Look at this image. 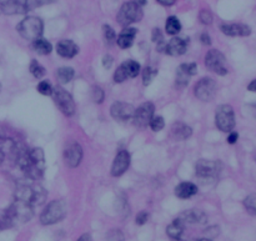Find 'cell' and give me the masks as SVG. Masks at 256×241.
<instances>
[{
	"label": "cell",
	"instance_id": "cell-1",
	"mask_svg": "<svg viewBox=\"0 0 256 241\" xmlns=\"http://www.w3.org/2000/svg\"><path fill=\"white\" fill-rule=\"evenodd\" d=\"M58 0H6L3 4L4 14L14 15V14H25L28 11L33 10L35 8L45 5V4H52Z\"/></svg>",
	"mask_w": 256,
	"mask_h": 241
},
{
	"label": "cell",
	"instance_id": "cell-2",
	"mask_svg": "<svg viewBox=\"0 0 256 241\" xmlns=\"http://www.w3.org/2000/svg\"><path fill=\"white\" fill-rule=\"evenodd\" d=\"M15 199L29 202L31 206L42 205L47 199V191L40 185H20L15 191Z\"/></svg>",
	"mask_w": 256,
	"mask_h": 241
},
{
	"label": "cell",
	"instance_id": "cell-3",
	"mask_svg": "<svg viewBox=\"0 0 256 241\" xmlns=\"http://www.w3.org/2000/svg\"><path fill=\"white\" fill-rule=\"evenodd\" d=\"M67 205L64 200H54L48 205L45 210L40 215V223L43 225H53L66 216Z\"/></svg>",
	"mask_w": 256,
	"mask_h": 241
},
{
	"label": "cell",
	"instance_id": "cell-4",
	"mask_svg": "<svg viewBox=\"0 0 256 241\" xmlns=\"http://www.w3.org/2000/svg\"><path fill=\"white\" fill-rule=\"evenodd\" d=\"M43 29H44L43 21L36 16H26L18 25V31L21 38L26 40H31V42L42 37Z\"/></svg>",
	"mask_w": 256,
	"mask_h": 241
},
{
	"label": "cell",
	"instance_id": "cell-5",
	"mask_svg": "<svg viewBox=\"0 0 256 241\" xmlns=\"http://www.w3.org/2000/svg\"><path fill=\"white\" fill-rule=\"evenodd\" d=\"M5 213L10 216L14 224L16 221H19V223H28L33 218V206L29 202L15 199V201L6 209Z\"/></svg>",
	"mask_w": 256,
	"mask_h": 241
},
{
	"label": "cell",
	"instance_id": "cell-6",
	"mask_svg": "<svg viewBox=\"0 0 256 241\" xmlns=\"http://www.w3.org/2000/svg\"><path fill=\"white\" fill-rule=\"evenodd\" d=\"M215 122L224 132H230L235 126V114L230 105H220L215 114Z\"/></svg>",
	"mask_w": 256,
	"mask_h": 241
},
{
	"label": "cell",
	"instance_id": "cell-7",
	"mask_svg": "<svg viewBox=\"0 0 256 241\" xmlns=\"http://www.w3.org/2000/svg\"><path fill=\"white\" fill-rule=\"evenodd\" d=\"M142 18V10L141 6L136 5V4L131 3H125L124 5L120 9L119 14H118V21L120 23V25L123 26H129L130 24L137 23V21L141 20Z\"/></svg>",
	"mask_w": 256,
	"mask_h": 241
},
{
	"label": "cell",
	"instance_id": "cell-8",
	"mask_svg": "<svg viewBox=\"0 0 256 241\" xmlns=\"http://www.w3.org/2000/svg\"><path fill=\"white\" fill-rule=\"evenodd\" d=\"M53 94H54L55 103L63 112V114L66 115V117H71L75 113V103L72 100L71 95L60 86L53 89Z\"/></svg>",
	"mask_w": 256,
	"mask_h": 241
},
{
	"label": "cell",
	"instance_id": "cell-9",
	"mask_svg": "<svg viewBox=\"0 0 256 241\" xmlns=\"http://www.w3.org/2000/svg\"><path fill=\"white\" fill-rule=\"evenodd\" d=\"M205 64L210 70L219 75H226L228 67H226V58L219 50H210L205 57Z\"/></svg>",
	"mask_w": 256,
	"mask_h": 241
},
{
	"label": "cell",
	"instance_id": "cell-10",
	"mask_svg": "<svg viewBox=\"0 0 256 241\" xmlns=\"http://www.w3.org/2000/svg\"><path fill=\"white\" fill-rule=\"evenodd\" d=\"M216 93V83L211 78H202L195 85V95L202 101H210Z\"/></svg>",
	"mask_w": 256,
	"mask_h": 241
},
{
	"label": "cell",
	"instance_id": "cell-11",
	"mask_svg": "<svg viewBox=\"0 0 256 241\" xmlns=\"http://www.w3.org/2000/svg\"><path fill=\"white\" fill-rule=\"evenodd\" d=\"M196 175L202 179H211L220 173V164L217 161L199 160L195 165Z\"/></svg>",
	"mask_w": 256,
	"mask_h": 241
},
{
	"label": "cell",
	"instance_id": "cell-12",
	"mask_svg": "<svg viewBox=\"0 0 256 241\" xmlns=\"http://www.w3.org/2000/svg\"><path fill=\"white\" fill-rule=\"evenodd\" d=\"M110 113H112V117L114 118L115 120L122 122H127L132 120L135 114V109L132 105L127 104V103H122V101H118V103L113 104Z\"/></svg>",
	"mask_w": 256,
	"mask_h": 241
},
{
	"label": "cell",
	"instance_id": "cell-13",
	"mask_svg": "<svg viewBox=\"0 0 256 241\" xmlns=\"http://www.w3.org/2000/svg\"><path fill=\"white\" fill-rule=\"evenodd\" d=\"M154 110H155V108H154V105L151 103H144L142 105H140L135 110L134 118H132L135 125H137L139 127L148 126L151 118L154 117Z\"/></svg>",
	"mask_w": 256,
	"mask_h": 241
},
{
	"label": "cell",
	"instance_id": "cell-14",
	"mask_svg": "<svg viewBox=\"0 0 256 241\" xmlns=\"http://www.w3.org/2000/svg\"><path fill=\"white\" fill-rule=\"evenodd\" d=\"M83 159V149L78 143H72L65 149L64 161L69 168H76Z\"/></svg>",
	"mask_w": 256,
	"mask_h": 241
},
{
	"label": "cell",
	"instance_id": "cell-15",
	"mask_svg": "<svg viewBox=\"0 0 256 241\" xmlns=\"http://www.w3.org/2000/svg\"><path fill=\"white\" fill-rule=\"evenodd\" d=\"M197 65L195 62L190 64H183L178 67V73H176V85L179 88H184L189 84L190 78L194 74H196Z\"/></svg>",
	"mask_w": 256,
	"mask_h": 241
},
{
	"label": "cell",
	"instance_id": "cell-16",
	"mask_svg": "<svg viewBox=\"0 0 256 241\" xmlns=\"http://www.w3.org/2000/svg\"><path fill=\"white\" fill-rule=\"evenodd\" d=\"M130 165V155L127 150H123L118 153L115 156L114 163L112 166V175L113 177H120L128 170Z\"/></svg>",
	"mask_w": 256,
	"mask_h": 241
},
{
	"label": "cell",
	"instance_id": "cell-17",
	"mask_svg": "<svg viewBox=\"0 0 256 241\" xmlns=\"http://www.w3.org/2000/svg\"><path fill=\"white\" fill-rule=\"evenodd\" d=\"M188 49V40L183 39V38H173L168 44H165L164 52L171 57H179L183 55Z\"/></svg>",
	"mask_w": 256,
	"mask_h": 241
},
{
	"label": "cell",
	"instance_id": "cell-18",
	"mask_svg": "<svg viewBox=\"0 0 256 241\" xmlns=\"http://www.w3.org/2000/svg\"><path fill=\"white\" fill-rule=\"evenodd\" d=\"M220 29L229 37H249L251 34V29L244 24H223Z\"/></svg>",
	"mask_w": 256,
	"mask_h": 241
},
{
	"label": "cell",
	"instance_id": "cell-19",
	"mask_svg": "<svg viewBox=\"0 0 256 241\" xmlns=\"http://www.w3.org/2000/svg\"><path fill=\"white\" fill-rule=\"evenodd\" d=\"M179 219H181L185 224H205L207 220L204 211L199 210V209H192V210L184 211L183 214H180Z\"/></svg>",
	"mask_w": 256,
	"mask_h": 241
},
{
	"label": "cell",
	"instance_id": "cell-20",
	"mask_svg": "<svg viewBox=\"0 0 256 241\" xmlns=\"http://www.w3.org/2000/svg\"><path fill=\"white\" fill-rule=\"evenodd\" d=\"M57 52L60 57L63 58H74L79 53L78 45L75 44L71 40H62V42L58 43L57 45Z\"/></svg>",
	"mask_w": 256,
	"mask_h": 241
},
{
	"label": "cell",
	"instance_id": "cell-21",
	"mask_svg": "<svg viewBox=\"0 0 256 241\" xmlns=\"http://www.w3.org/2000/svg\"><path fill=\"white\" fill-rule=\"evenodd\" d=\"M136 33L137 30L135 28H129V26H127V29H124V30L120 33L119 37H118L117 44L119 45L122 49H128V48L131 47L132 43H134Z\"/></svg>",
	"mask_w": 256,
	"mask_h": 241
},
{
	"label": "cell",
	"instance_id": "cell-22",
	"mask_svg": "<svg viewBox=\"0 0 256 241\" xmlns=\"http://www.w3.org/2000/svg\"><path fill=\"white\" fill-rule=\"evenodd\" d=\"M197 194V186L192 182L185 181L179 184L175 187V195L180 199H190L192 196Z\"/></svg>",
	"mask_w": 256,
	"mask_h": 241
},
{
	"label": "cell",
	"instance_id": "cell-23",
	"mask_svg": "<svg viewBox=\"0 0 256 241\" xmlns=\"http://www.w3.org/2000/svg\"><path fill=\"white\" fill-rule=\"evenodd\" d=\"M192 130L184 122H176L171 127V136L176 140H185L188 137L192 136Z\"/></svg>",
	"mask_w": 256,
	"mask_h": 241
},
{
	"label": "cell",
	"instance_id": "cell-24",
	"mask_svg": "<svg viewBox=\"0 0 256 241\" xmlns=\"http://www.w3.org/2000/svg\"><path fill=\"white\" fill-rule=\"evenodd\" d=\"M184 229H185V223L181 220V219L178 218L168 226L166 233H168V235L170 236L173 240H178V239H180V236L183 235V233H184Z\"/></svg>",
	"mask_w": 256,
	"mask_h": 241
},
{
	"label": "cell",
	"instance_id": "cell-25",
	"mask_svg": "<svg viewBox=\"0 0 256 241\" xmlns=\"http://www.w3.org/2000/svg\"><path fill=\"white\" fill-rule=\"evenodd\" d=\"M33 48L36 53H39L40 55H48L52 53L53 45L50 44L48 40L45 39H36L33 42Z\"/></svg>",
	"mask_w": 256,
	"mask_h": 241
},
{
	"label": "cell",
	"instance_id": "cell-26",
	"mask_svg": "<svg viewBox=\"0 0 256 241\" xmlns=\"http://www.w3.org/2000/svg\"><path fill=\"white\" fill-rule=\"evenodd\" d=\"M123 66H124L125 71H127L128 78H136L139 75L141 67H140V64L137 61H134V60H128V61L123 62Z\"/></svg>",
	"mask_w": 256,
	"mask_h": 241
},
{
	"label": "cell",
	"instance_id": "cell-27",
	"mask_svg": "<svg viewBox=\"0 0 256 241\" xmlns=\"http://www.w3.org/2000/svg\"><path fill=\"white\" fill-rule=\"evenodd\" d=\"M165 30L166 34H169V35H176L178 33H180L181 24L176 16H170V18H168L165 24Z\"/></svg>",
	"mask_w": 256,
	"mask_h": 241
},
{
	"label": "cell",
	"instance_id": "cell-28",
	"mask_svg": "<svg viewBox=\"0 0 256 241\" xmlns=\"http://www.w3.org/2000/svg\"><path fill=\"white\" fill-rule=\"evenodd\" d=\"M58 78L62 83L67 84L69 81H71V79L74 78V70L69 66H63L58 70Z\"/></svg>",
	"mask_w": 256,
	"mask_h": 241
},
{
	"label": "cell",
	"instance_id": "cell-29",
	"mask_svg": "<svg viewBox=\"0 0 256 241\" xmlns=\"http://www.w3.org/2000/svg\"><path fill=\"white\" fill-rule=\"evenodd\" d=\"M156 75H158V70L153 69L151 66L145 67L144 71H142V83H144V85H149L156 78Z\"/></svg>",
	"mask_w": 256,
	"mask_h": 241
},
{
	"label": "cell",
	"instance_id": "cell-30",
	"mask_svg": "<svg viewBox=\"0 0 256 241\" xmlns=\"http://www.w3.org/2000/svg\"><path fill=\"white\" fill-rule=\"evenodd\" d=\"M30 73L33 74V76H35L36 79H40L45 75V69L36 61V60H33L30 64Z\"/></svg>",
	"mask_w": 256,
	"mask_h": 241
},
{
	"label": "cell",
	"instance_id": "cell-31",
	"mask_svg": "<svg viewBox=\"0 0 256 241\" xmlns=\"http://www.w3.org/2000/svg\"><path fill=\"white\" fill-rule=\"evenodd\" d=\"M244 205H245L246 210L251 214V215H255L256 214V197L255 195L251 194L244 200Z\"/></svg>",
	"mask_w": 256,
	"mask_h": 241
},
{
	"label": "cell",
	"instance_id": "cell-32",
	"mask_svg": "<svg viewBox=\"0 0 256 241\" xmlns=\"http://www.w3.org/2000/svg\"><path fill=\"white\" fill-rule=\"evenodd\" d=\"M149 125H150L153 131H160V130H163L164 126H165V122H164V119L161 117H153L150 122H149Z\"/></svg>",
	"mask_w": 256,
	"mask_h": 241
},
{
	"label": "cell",
	"instance_id": "cell-33",
	"mask_svg": "<svg viewBox=\"0 0 256 241\" xmlns=\"http://www.w3.org/2000/svg\"><path fill=\"white\" fill-rule=\"evenodd\" d=\"M103 34H104V39L109 43H113L115 40V38H117V34H115L114 29L109 25L103 26Z\"/></svg>",
	"mask_w": 256,
	"mask_h": 241
},
{
	"label": "cell",
	"instance_id": "cell-34",
	"mask_svg": "<svg viewBox=\"0 0 256 241\" xmlns=\"http://www.w3.org/2000/svg\"><path fill=\"white\" fill-rule=\"evenodd\" d=\"M151 39H153V42L155 43L156 45H159V47H163V45H165L164 44V35L159 28H155L153 30V34H151Z\"/></svg>",
	"mask_w": 256,
	"mask_h": 241
},
{
	"label": "cell",
	"instance_id": "cell-35",
	"mask_svg": "<svg viewBox=\"0 0 256 241\" xmlns=\"http://www.w3.org/2000/svg\"><path fill=\"white\" fill-rule=\"evenodd\" d=\"M127 79H128L127 71H125L124 66H123V65H120V66L118 67L117 71H115V74H114V81H115V83H123V81H125Z\"/></svg>",
	"mask_w": 256,
	"mask_h": 241
},
{
	"label": "cell",
	"instance_id": "cell-36",
	"mask_svg": "<svg viewBox=\"0 0 256 241\" xmlns=\"http://www.w3.org/2000/svg\"><path fill=\"white\" fill-rule=\"evenodd\" d=\"M38 91H39L42 95H52L53 94V88L50 85L49 81H42L38 85Z\"/></svg>",
	"mask_w": 256,
	"mask_h": 241
},
{
	"label": "cell",
	"instance_id": "cell-37",
	"mask_svg": "<svg viewBox=\"0 0 256 241\" xmlns=\"http://www.w3.org/2000/svg\"><path fill=\"white\" fill-rule=\"evenodd\" d=\"M205 236H206V239H210V240H212V239H215L216 236H219V234H220V229H219V226H210V228H207L206 230L204 231Z\"/></svg>",
	"mask_w": 256,
	"mask_h": 241
},
{
	"label": "cell",
	"instance_id": "cell-38",
	"mask_svg": "<svg viewBox=\"0 0 256 241\" xmlns=\"http://www.w3.org/2000/svg\"><path fill=\"white\" fill-rule=\"evenodd\" d=\"M199 19H200V21H201L202 24H206V25H209V24L212 23V15H211V13H210L209 10H201V11H200Z\"/></svg>",
	"mask_w": 256,
	"mask_h": 241
},
{
	"label": "cell",
	"instance_id": "cell-39",
	"mask_svg": "<svg viewBox=\"0 0 256 241\" xmlns=\"http://www.w3.org/2000/svg\"><path fill=\"white\" fill-rule=\"evenodd\" d=\"M104 91L101 90L99 86H96V88L93 89V99L95 103H98V104H100V103H103L104 100Z\"/></svg>",
	"mask_w": 256,
	"mask_h": 241
},
{
	"label": "cell",
	"instance_id": "cell-40",
	"mask_svg": "<svg viewBox=\"0 0 256 241\" xmlns=\"http://www.w3.org/2000/svg\"><path fill=\"white\" fill-rule=\"evenodd\" d=\"M148 219H149V214L146 213V211H140V213L136 215L135 223H136L137 225H144V224H146Z\"/></svg>",
	"mask_w": 256,
	"mask_h": 241
},
{
	"label": "cell",
	"instance_id": "cell-41",
	"mask_svg": "<svg viewBox=\"0 0 256 241\" xmlns=\"http://www.w3.org/2000/svg\"><path fill=\"white\" fill-rule=\"evenodd\" d=\"M109 241H123V234L120 233L119 230H113L110 231V234H109L108 236Z\"/></svg>",
	"mask_w": 256,
	"mask_h": 241
},
{
	"label": "cell",
	"instance_id": "cell-42",
	"mask_svg": "<svg viewBox=\"0 0 256 241\" xmlns=\"http://www.w3.org/2000/svg\"><path fill=\"white\" fill-rule=\"evenodd\" d=\"M113 61H114V60H113V58L110 57V55H105L103 59V66L105 67V69H110L113 65Z\"/></svg>",
	"mask_w": 256,
	"mask_h": 241
},
{
	"label": "cell",
	"instance_id": "cell-43",
	"mask_svg": "<svg viewBox=\"0 0 256 241\" xmlns=\"http://www.w3.org/2000/svg\"><path fill=\"white\" fill-rule=\"evenodd\" d=\"M238 139H239L238 132H234V131H233V132H230V134H229V136H228V143L233 145V144H235L236 141H238Z\"/></svg>",
	"mask_w": 256,
	"mask_h": 241
},
{
	"label": "cell",
	"instance_id": "cell-44",
	"mask_svg": "<svg viewBox=\"0 0 256 241\" xmlns=\"http://www.w3.org/2000/svg\"><path fill=\"white\" fill-rule=\"evenodd\" d=\"M200 39H201L202 44H205V45H210V44H211V39H210V37H209V35H207L206 33H202L201 34V38H200Z\"/></svg>",
	"mask_w": 256,
	"mask_h": 241
},
{
	"label": "cell",
	"instance_id": "cell-45",
	"mask_svg": "<svg viewBox=\"0 0 256 241\" xmlns=\"http://www.w3.org/2000/svg\"><path fill=\"white\" fill-rule=\"evenodd\" d=\"M158 1L164 6H171L176 3V0H158Z\"/></svg>",
	"mask_w": 256,
	"mask_h": 241
},
{
	"label": "cell",
	"instance_id": "cell-46",
	"mask_svg": "<svg viewBox=\"0 0 256 241\" xmlns=\"http://www.w3.org/2000/svg\"><path fill=\"white\" fill-rule=\"evenodd\" d=\"M78 241H93V239H91V236L89 234H84V235H81L78 239Z\"/></svg>",
	"mask_w": 256,
	"mask_h": 241
},
{
	"label": "cell",
	"instance_id": "cell-47",
	"mask_svg": "<svg viewBox=\"0 0 256 241\" xmlns=\"http://www.w3.org/2000/svg\"><path fill=\"white\" fill-rule=\"evenodd\" d=\"M130 1L139 6H144L145 4H146V0H130Z\"/></svg>",
	"mask_w": 256,
	"mask_h": 241
},
{
	"label": "cell",
	"instance_id": "cell-48",
	"mask_svg": "<svg viewBox=\"0 0 256 241\" xmlns=\"http://www.w3.org/2000/svg\"><path fill=\"white\" fill-rule=\"evenodd\" d=\"M255 84H256V81L255 80H253V81H251V84H250V85H249V90H250V91H255Z\"/></svg>",
	"mask_w": 256,
	"mask_h": 241
},
{
	"label": "cell",
	"instance_id": "cell-49",
	"mask_svg": "<svg viewBox=\"0 0 256 241\" xmlns=\"http://www.w3.org/2000/svg\"><path fill=\"white\" fill-rule=\"evenodd\" d=\"M179 241H181V240H179ZM192 241H212V240H210V239L204 238V239H197V240H192Z\"/></svg>",
	"mask_w": 256,
	"mask_h": 241
}]
</instances>
